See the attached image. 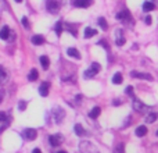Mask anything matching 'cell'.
I'll list each match as a JSON object with an SVG mask.
<instances>
[{
	"instance_id": "1",
	"label": "cell",
	"mask_w": 158,
	"mask_h": 153,
	"mask_svg": "<svg viewBox=\"0 0 158 153\" xmlns=\"http://www.w3.org/2000/svg\"><path fill=\"white\" fill-rule=\"evenodd\" d=\"M133 109L137 112V113H147L149 110H150V107L147 105H144L143 102H140L139 99H133Z\"/></svg>"
},
{
	"instance_id": "2",
	"label": "cell",
	"mask_w": 158,
	"mask_h": 153,
	"mask_svg": "<svg viewBox=\"0 0 158 153\" xmlns=\"http://www.w3.org/2000/svg\"><path fill=\"white\" fill-rule=\"evenodd\" d=\"M100 68H101V65L99 64V63H92L90 68L85 71V78H93L96 74L100 71Z\"/></svg>"
},
{
	"instance_id": "3",
	"label": "cell",
	"mask_w": 158,
	"mask_h": 153,
	"mask_svg": "<svg viewBox=\"0 0 158 153\" xmlns=\"http://www.w3.org/2000/svg\"><path fill=\"white\" fill-rule=\"evenodd\" d=\"M117 20H122V21H125V22H130V24H133V20H132V16H130V13L128 11V10H124V11H119L118 14H117Z\"/></svg>"
},
{
	"instance_id": "4",
	"label": "cell",
	"mask_w": 158,
	"mask_h": 153,
	"mask_svg": "<svg viewBox=\"0 0 158 153\" xmlns=\"http://www.w3.org/2000/svg\"><path fill=\"white\" fill-rule=\"evenodd\" d=\"M64 138L61 137V134H54V135H50V138H49V142H50V145L51 146H60L61 143H63Z\"/></svg>"
},
{
	"instance_id": "5",
	"label": "cell",
	"mask_w": 158,
	"mask_h": 153,
	"mask_svg": "<svg viewBox=\"0 0 158 153\" xmlns=\"http://www.w3.org/2000/svg\"><path fill=\"white\" fill-rule=\"evenodd\" d=\"M53 116H54V121L57 124H60L63 118L65 117V112H64L61 107H55L54 110H53Z\"/></svg>"
},
{
	"instance_id": "6",
	"label": "cell",
	"mask_w": 158,
	"mask_h": 153,
	"mask_svg": "<svg viewBox=\"0 0 158 153\" xmlns=\"http://www.w3.org/2000/svg\"><path fill=\"white\" fill-rule=\"evenodd\" d=\"M46 8H47V11H50V13H57L58 8H60V4H58L57 0H47L46 1Z\"/></svg>"
},
{
	"instance_id": "7",
	"label": "cell",
	"mask_w": 158,
	"mask_h": 153,
	"mask_svg": "<svg viewBox=\"0 0 158 153\" xmlns=\"http://www.w3.org/2000/svg\"><path fill=\"white\" fill-rule=\"evenodd\" d=\"M115 43H117V46H124L125 45V36H124V31L122 29H117L115 31Z\"/></svg>"
},
{
	"instance_id": "8",
	"label": "cell",
	"mask_w": 158,
	"mask_h": 153,
	"mask_svg": "<svg viewBox=\"0 0 158 153\" xmlns=\"http://www.w3.org/2000/svg\"><path fill=\"white\" fill-rule=\"evenodd\" d=\"M130 75L133 77V78H140V80H146V81H153V75L150 74H146V73H139V71H132Z\"/></svg>"
},
{
	"instance_id": "9",
	"label": "cell",
	"mask_w": 158,
	"mask_h": 153,
	"mask_svg": "<svg viewBox=\"0 0 158 153\" xmlns=\"http://www.w3.org/2000/svg\"><path fill=\"white\" fill-rule=\"evenodd\" d=\"M24 135L25 138L28 139V141H35L36 139V137H38V131L33 128H26L24 131Z\"/></svg>"
},
{
	"instance_id": "10",
	"label": "cell",
	"mask_w": 158,
	"mask_h": 153,
	"mask_svg": "<svg viewBox=\"0 0 158 153\" xmlns=\"http://www.w3.org/2000/svg\"><path fill=\"white\" fill-rule=\"evenodd\" d=\"M93 0H75L74 1V6L75 7H80V8H86L89 6H92Z\"/></svg>"
},
{
	"instance_id": "11",
	"label": "cell",
	"mask_w": 158,
	"mask_h": 153,
	"mask_svg": "<svg viewBox=\"0 0 158 153\" xmlns=\"http://www.w3.org/2000/svg\"><path fill=\"white\" fill-rule=\"evenodd\" d=\"M49 89H50V84L49 82H43L39 88V93L42 96H47L49 95Z\"/></svg>"
},
{
	"instance_id": "12",
	"label": "cell",
	"mask_w": 158,
	"mask_h": 153,
	"mask_svg": "<svg viewBox=\"0 0 158 153\" xmlns=\"http://www.w3.org/2000/svg\"><path fill=\"white\" fill-rule=\"evenodd\" d=\"M74 129H75V134H76L78 137H85V135H87L86 131H85V128H83L80 124H75Z\"/></svg>"
},
{
	"instance_id": "13",
	"label": "cell",
	"mask_w": 158,
	"mask_h": 153,
	"mask_svg": "<svg viewBox=\"0 0 158 153\" xmlns=\"http://www.w3.org/2000/svg\"><path fill=\"white\" fill-rule=\"evenodd\" d=\"M8 80V75H7V71L3 68V67H0V85H4Z\"/></svg>"
},
{
	"instance_id": "14",
	"label": "cell",
	"mask_w": 158,
	"mask_h": 153,
	"mask_svg": "<svg viewBox=\"0 0 158 153\" xmlns=\"http://www.w3.org/2000/svg\"><path fill=\"white\" fill-rule=\"evenodd\" d=\"M134 132H136V135L139 138H143L144 135H147V127H146V125H140V127L136 128Z\"/></svg>"
},
{
	"instance_id": "15",
	"label": "cell",
	"mask_w": 158,
	"mask_h": 153,
	"mask_svg": "<svg viewBox=\"0 0 158 153\" xmlns=\"http://www.w3.org/2000/svg\"><path fill=\"white\" fill-rule=\"evenodd\" d=\"M100 113H101V109H100L99 106H96V107H93V109L90 110V113H89V117L95 120V118H97V117L100 116Z\"/></svg>"
},
{
	"instance_id": "16",
	"label": "cell",
	"mask_w": 158,
	"mask_h": 153,
	"mask_svg": "<svg viewBox=\"0 0 158 153\" xmlns=\"http://www.w3.org/2000/svg\"><path fill=\"white\" fill-rule=\"evenodd\" d=\"M143 10H144V13L153 11V10H155V4H154L153 1H144V4H143Z\"/></svg>"
},
{
	"instance_id": "17",
	"label": "cell",
	"mask_w": 158,
	"mask_h": 153,
	"mask_svg": "<svg viewBox=\"0 0 158 153\" xmlns=\"http://www.w3.org/2000/svg\"><path fill=\"white\" fill-rule=\"evenodd\" d=\"M32 43H33V45H38V46H39V45H43V43H45V38H43L42 35H33V36H32Z\"/></svg>"
},
{
	"instance_id": "18",
	"label": "cell",
	"mask_w": 158,
	"mask_h": 153,
	"mask_svg": "<svg viewBox=\"0 0 158 153\" xmlns=\"http://www.w3.org/2000/svg\"><path fill=\"white\" fill-rule=\"evenodd\" d=\"M67 53H68V56L74 57V58H76V60H79V58H80V53H79V52L75 48H70L68 50H67Z\"/></svg>"
},
{
	"instance_id": "19",
	"label": "cell",
	"mask_w": 158,
	"mask_h": 153,
	"mask_svg": "<svg viewBox=\"0 0 158 153\" xmlns=\"http://www.w3.org/2000/svg\"><path fill=\"white\" fill-rule=\"evenodd\" d=\"M8 35H10V29H8V27H3L1 31H0V39H3V40L8 39V38H10Z\"/></svg>"
},
{
	"instance_id": "20",
	"label": "cell",
	"mask_w": 158,
	"mask_h": 153,
	"mask_svg": "<svg viewBox=\"0 0 158 153\" xmlns=\"http://www.w3.org/2000/svg\"><path fill=\"white\" fill-rule=\"evenodd\" d=\"M40 64H42V67H43V70H47L49 65H50V60H49L47 56H40Z\"/></svg>"
},
{
	"instance_id": "21",
	"label": "cell",
	"mask_w": 158,
	"mask_h": 153,
	"mask_svg": "<svg viewBox=\"0 0 158 153\" xmlns=\"http://www.w3.org/2000/svg\"><path fill=\"white\" fill-rule=\"evenodd\" d=\"M157 118H158V113H149L146 116V122H147V124H151V122H154Z\"/></svg>"
},
{
	"instance_id": "22",
	"label": "cell",
	"mask_w": 158,
	"mask_h": 153,
	"mask_svg": "<svg viewBox=\"0 0 158 153\" xmlns=\"http://www.w3.org/2000/svg\"><path fill=\"white\" fill-rule=\"evenodd\" d=\"M95 35H97V31L96 29H93V28H89L87 27L86 29H85V38H92V36H95Z\"/></svg>"
},
{
	"instance_id": "23",
	"label": "cell",
	"mask_w": 158,
	"mask_h": 153,
	"mask_svg": "<svg viewBox=\"0 0 158 153\" xmlns=\"http://www.w3.org/2000/svg\"><path fill=\"white\" fill-rule=\"evenodd\" d=\"M54 29H55V33H57V35L60 36V35L63 33V29H64V22H61V21H58V22H55Z\"/></svg>"
},
{
	"instance_id": "24",
	"label": "cell",
	"mask_w": 158,
	"mask_h": 153,
	"mask_svg": "<svg viewBox=\"0 0 158 153\" xmlns=\"http://www.w3.org/2000/svg\"><path fill=\"white\" fill-rule=\"evenodd\" d=\"M99 25H100V28H101L103 31H107V29H108L107 20H105V18H103V17H100V18H99Z\"/></svg>"
},
{
	"instance_id": "25",
	"label": "cell",
	"mask_w": 158,
	"mask_h": 153,
	"mask_svg": "<svg viewBox=\"0 0 158 153\" xmlns=\"http://www.w3.org/2000/svg\"><path fill=\"white\" fill-rule=\"evenodd\" d=\"M64 28L67 29V31H70L72 33V36H76V33H78V29L76 28H74L71 24H64Z\"/></svg>"
},
{
	"instance_id": "26",
	"label": "cell",
	"mask_w": 158,
	"mask_h": 153,
	"mask_svg": "<svg viewBox=\"0 0 158 153\" xmlns=\"http://www.w3.org/2000/svg\"><path fill=\"white\" fill-rule=\"evenodd\" d=\"M38 77H39V74H38V70L32 68V71L29 73V75H28V80H29V81H36V80H38Z\"/></svg>"
},
{
	"instance_id": "27",
	"label": "cell",
	"mask_w": 158,
	"mask_h": 153,
	"mask_svg": "<svg viewBox=\"0 0 158 153\" xmlns=\"http://www.w3.org/2000/svg\"><path fill=\"white\" fill-rule=\"evenodd\" d=\"M112 82H114V84H117V85L122 84V74H121V73L114 74V77H112Z\"/></svg>"
},
{
	"instance_id": "28",
	"label": "cell",
	"mask_w": 158,
	"mask_h": 153,
	"mask_svg": "<svg viewBox=\"0 0 158 153\" xmlns=\"http://www.w3.org/2000/svg\"><path fill=\"white\" fill-rule=\"evenodd\" d=\"M114 153H125V145L124 143H119L118 146H115Z\"/></svg>"
},
{
	"instance_id": "29",
	"label": "cell",
	"mask_w": 158,
	"mask_h": 153,
	"mask_svg": "<svg viewBox=\"0 0 158 153\" xmlns=\"http://www.w3.org/2000/svg\"><path fill=\"white\" fill-rule=\"evenodd\" d=\"M125 90H126V93H128V95H129V96H130V97H133V99H134V93H133V86H128V88L125 89Z\"/></svg>"
},
{
	"instance_id": "30",
	"label": "cell",
	"mask_w": 158,
	"mask_h": 153,
	"mask_svg": "<svg viewBox=\"0 0 158 153\" xmlns=\"http://www.w3.org/2000/svg\"><path fill=\"white\" fill-rule=\"evenodd\" d=\"M22 25H24V28H26V29H29V21H28V18L26 17H22Z\"/></svg>"
},
{
	"instance_id": "31",
	"label": "cell",
	"mask_w": 158,
	"mask_h": 153,
	"mask_svg": "<svg viewBox=\"0 0 158 153\" xmlns=\"http://www.w3.org/2000/svg\"><path fill=\"white\" fill-rule=\"evenodd\" d=\"M18 109H20V110H25V109H26V102H25V100H21V102L18 103Z\"/></svg>"
},
{
	"instance_id": "32",
	"label": "cell",
	"mask_w": 158,
	"mask_h": 153,
	"mask_svg": "<svg viewBox=\"0 0 158 153\" xmlns=\"http://www.w3.org/2000/svg\"><path fill=\"white\" fill-rule=\"evenodd\" d=\"M7 118H8L7 114L4 113V112H0V122H1V121H6Z\"/></svg>"
},
{
	"instance_id": "33",
	"label": "cell",
	"mask_w": 158,
	"mask_h": 153,
	"mask_svg": "<svg viewBox=\"0 0 158 153\" xmlns=\"http://www.w3.org/2000/svg\"><path fill=\"white\" fill-rule=\"evenodd\" d=\"M99 45H101V46H103L104 49H107V50H108V43H107V40H100V42H99Z\"/></svg>"
},
{
	"instance_id": "34",
	"label": "cell",
	"mask_w": 158,
	"mask_h": 153,
	"mask_svg": "<svg viewBox=\"0 0 158 153\" xmlns=\"http://www.w3.org/2000/svg\"><path fill=\"white\" fill-rule=\"evenodd\" d=\"M144 21H146V24H149V25H150L151 22H153V18H151V16H146Z\"/></svg>"
},
{
	"instance_id": "35",
	"label": "cell",
	"mask_w": 158,
	"mask_h": 153,
	"mask_svg": "<svg viewBox=\"0 0 158 153\" xmlns=\"http://www.w3.org/2000/svg\"><path fill=\"white\" fill-rule=\"evenodd\" d=\"M129 122H130V117H128V120L125 121V125H124V127H128V125H130Z\"/></svg>"
},
{
	"instance_id": "36",
	"label": "cell",
	"mask_w": 158,
	"mask_h": 153,
	"mask_svg": "<svg viewBox=\"0 0 158 153\" xmlns=\"http://www.w3.org/2000/svg\"><path fill=\"white\" fill-rule=\"evenodd\" d=\"M3 95H4V92H3V90H0V103L3 102Z\"/></svg>"
},
{
	"instance_id": "37",
	"label": "cell",
	"mask_w": 158,
	"mask_h": 153,
	"mask_svg": "<svg viewBox=\"0 0 158 153\" xmlns=\"http://www.w3.org/2000/svg\"><path fill=\"white\" fill-rule=\"evenodd\" d=\"M114 106H119L121 105V100H114V103H112Z\"/></svg>"
},
{
	"instance_id": "38",
	"label": "cell",
	"mask_w": 158,
	"mask_h": 153,
	"mask_svg": "<svg viewBox=\"0 0 158 153\" xmlns=\"http://www.w3.org/2000/svg\"><path fill=\"white\" fill-rule=\"evenodd\" d=\"M33 153H42V152H40V149H33Z\"/></svg>"
},
{
	"instance_id": "39",
	"label": "cell",
	"mask_w": 158,
	"mask_h": 153,
	"mask_svg": "<svg viewBox=\"0 0 158 153\" xmlns=\"http://www.w3.org/2000/svg\"><path fill=\"white\" fill-rule=\"evenodd\" d=\"M57 153H67L65 150H60V152H57Z\"/></svg>"
},
{
	"instance_id": "40",
	"label": "cell",
	"mask_w": 158,
	"mask_h": 153,
	"mask_svg": "<svg viewBox=\"0 0 158 153\" xmlns=\"http://www.w3.org/2000/svg\"><path fill=\"white\" fill-rule=\"evenodd\" d=\"M16 1H18V3H21V1H22V0H16Z\"/></svg>"
},
{
	"instance_id": "41",
	"label": "cell",
	"mask_w": 158,
	"mask_h": 153,
	"mask_svg": "<svg viewBox=\"0 0 158 153\" xmlns=\"http://www.w3.org/2000/svg\"><path fill=\"white\" fill-rule=\"evenodd\" d=\"M157 137H158V131H157Z\"/></svg>"
}]
</instances>
